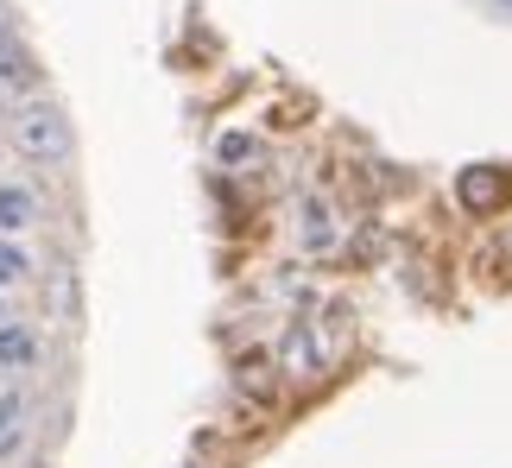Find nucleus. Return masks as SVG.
Returning a JSON list of instances; mask_svg holds the SVG:
<instances>
[{
	"label": "nucleus",
	"instance_id": "nucleus-1",
	"mask_svg": "<svg viewBox=\"0 0 512 468\" xmlns=\"http://www.w3.org/2000/svg\"><path fill=\"white\" fill-rule=\"evenodd\" d=\"M13 146L38 165H57V159H70L76 140H70V121L57 108H26V114H13Z\"/></svg>",
	"mask_w": 512,
	"mask_h": 468
},
{
	"label": "nucleus",
	"instance_id": "nucleus-2",
	"mask_svg": "<svg viewBox=\"0 0 512 468\" xmlns=\"http://www.w3.org/2000/svg\"><path fill=\"white\" fill-rule=\"evenodd\" d=\"M456 203L468 209V216H506L512 209V165H468L456 171Z\"/></svg>",
	"mask_w": 512,
	"mask_h": 468
},
{
	"label": "nucleus",
	"instance_id": "nucleus-3",
	"mask_svg": "<svg viewBox=\"0 0 512 468\" xmlns=\"http://www.w3.org/2000/svg\"><path fill=\"white\" fill-rule=\"evenodd\" d=\"M26 89H38L32 51L19 45V38H0V95H26Z\"/></svg>",
	"mask_w": 512,
	"mask_h": 468
},
{
	"label": "nucleus",
	"instance_id": "nucleus-4",
	"mask_svg": "<svg viewBox=\"0 0 512 468\" xmlns=\"http://www.w3.org/2000/svg\"><path fill=\"white\" fill-rule=\"evenodd\" d=\"M38 361V336H32V323H0V367H32Z\"/></svg>",
	"mask_w": 512,
	"mask_h": 468
},
{
	"label": "nucleus",
	"instance_id": "nucleus-5",
	"mask_svg": "<svg viewBox=\"0 0 512 468\" xmlns=\"http://www.w3.org/2000/svg\"><path fill=\"white\" fill-rule=\"evenodd\" d=\"M19 443H26V393H0V462H7Z\"/></svg>",
	"mask_w": 512,
	"mask_h": 468
},
{
	"label": "nucleus",
	"instance_id": "nucleus-6",
	"mask_svg": "<svg viewBox=\"0 0 512 468\" xmlns=\"http://www.w3.org/2000/svg\"><path fill=\"white\" fill-rule=\"evenodd\" d=\"M38 216V203H32V190H19V184H0V228L7 234H19Z\"/></svg>",
	"mask_w": 512,
	"mask_h": 468
},
{
	"label": "nucleus",
	"instance_id": "nucleus-7",
	"mask_svg": "<svg viewBox=\"0 0 512 468\" xmlns=\"http://www.w3.org/2000/svg\"><path fill=\"white\" fill-rule=\"evenodd\" d=\"M26 272H32V253L19 241H0V285H19Z\"/></svg>",
	"mask_w": 512,
	"mask_h": 468
},
{
	"label": "nucleus",
	"instance_id": "nucleus-8",
	"mask_svg": "<svg viewBox=\"0 0 512 468\" xmlns=\"http://www.w3.org/2000/svg\"><path fill=\"white\" fill-rule=\"evenodd\" d=\"M0 38H13V32H7V19H0Z\"/></svg>",
	"mask_w": 512,
	"mask_h": 468
},
{
	"label": "nucleus",
	"instance_id": "nucleus-9",
	"mask_svg": "<svg viewBox=\"0 0 512 468\" xmlns=\"http://www.w3.org/2000/svg\"><path fill=\"white\" fill-rule=\"evenodd\" d=\"M0 102H7V95H0Z\"/></svg>",
	"mask_w": 512,
	"mask_h": 468
},
{
	"label": "nucleus",
	"instance_id": "nucleus-10",
	"mask_svg": "<svg viewBox=\"0 0 512 468\" xmlns=\"http://www.w3.org/2000/svg\"><path fill=\"white\" fill-rule=\"evenodd\" d=\"M0 323H7V317H0Z\"/></svg>",
	"mask_w": 512,
	"mask_h": 468
}]
</instances>
